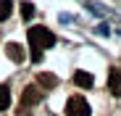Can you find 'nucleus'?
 Listing matches in <instances>:
<instances>
[{
  "label": "nucleus",
  "instance_id": "obj_1",
  "mask_svg": "<svg viewBox=\"0 0 121 116\" xmlns=\"http://www.w3.org/2000/svg\"><path fill=\"white\" fill-rule=\"evenodd\" d=\"M26 37H29L32 50H39V53H42L45 48H53V45H55V34H53L48 27H32Z\"/></svg>",
  "mask_w": 121,
  "mask_h": 116
},
{
  "label": "nucleus",
  "instance_id": "obj_2",
  "mask_svg": "<svg viewBox=\"0 0 121 116\" xmlns=\"http://www.w3.org/2000/svg\"><path fill=\"white\" fill-rule=\"evenodd\" d=\"M90 103L82 98V95H71L66 100V116H90Z\"/></svg>",
  "mask_w": 121,
  "mask_h": 116
},
{
  "label": "nucleus",
  "instance_id": "obj_3",
  "mask_svg": "<svg viewBox=\"0 0 121 116\" xmlns=\"http://www.w3.org/2000/svg\"><path fill=\"white\" fill-rule=\"evenodd\" d=\"M39 100H42V92H39V87H34V85L24 87V95H21V108H29V106H34V103H39Z\"/></svg>",
  "mask_w": 121,
  "mask_h": 116
},
{
  "label": "nucleus",
  "instance_id": "obj_4",
  "mask_svg": "<svg viewBox=\"0 0 121 116\" xmlns=\"http://www.w3.org/2000/svg\"><path fill=\"white\" fill-rule=\"evenodd\" d=\"M74 85L82 87V90H90V87L95 85V76H92L90 71H76V74H74Z\"/></svg>",
  "mask_w": 121,
  "mask_h": 116
},
{
  "label": "nucleus",
  "instance_id": "obj_5",
  "mask_svg": "<svg viewBox=\"0 0 121 116\" xmlns=\"http://www.w3.org/2000/svg\"><path fill=\"white\" fill-rule=\"evenodd\" d=\"M108 90L113 95H121V69H111V74H108Z\"/></svg>",
  "mask_w": 121,
  "mask_h": 116
},
{
  "label": "nucleus",
  "instance_id": "obj_6",
  "mask_svg": "<svg viewBox=\"0 0 121 116\" xmlns=\"http://www.w3.org/2000/svg\"><path fill=\"white\" fill-rule=\"evenodd\" d=\"M5 53H8V58H11L13 63H21L24 61V48L18 45V42H8L5 45Z\"/></svg>",
  "mask_w": 121,
  "mask_h": 116
},
{
  "label": "nucleus",
  "instance_id": "obj_7",
  "mask_svg": "<svg viewBox=\"0 0 121 116\" xmlns=\"http://www.w3.org/2000/svg\"><path fill=\"white\" fill-rule=\"evenodd\" d=\"M37 85L45 87V90H53V87L58 85V76H55V74H37Z\"/></svg>",
  "mask_w": 121,
  "mask_h": 116
},
{
  "label": "nucleus",
  "instance_id": "obj_8",
  "mask_svg": "<svg viewBox=\"0 0 121 116\" xmlns=\"http://www.w3.org/2000/svg\"><path fill=\"white\" fill-rule=\"evenodd\" d=\"M11 106V90L5 85H0V111H5Z\"/></svg>",
  "mask_w": 121,
  "mask_h": 116
},
{
  "label": "nucleus",
  "instance_id": "obj_9",
  "mask_svg": "<svg viewBox=\"0 0 121 116\" xmlns=\"http://www.w3.org/2000/svg\"><path fill=\"white\" fill-rule=\"evenodd\" d=\"M13 11V0H0V21H5Z\"/></svg>",
  "mask_w": 121,
  "mask_h": 116
},
{
  "label": "nucleus",
  "instance_id": "obj_10",
  "mask_svg": "<svg viewBox=\"0 0 121 116\" xmlns=\"http://www.w3.org/2000/svg\"><path fill=\"white\" fill-rule=\"evenodd\" d=\"M32 16H34V5H32V3H21V18L29 21Z\"/></svg>",
  "mask_w": 121,
  "mask_h": 116
}]
</instances>
